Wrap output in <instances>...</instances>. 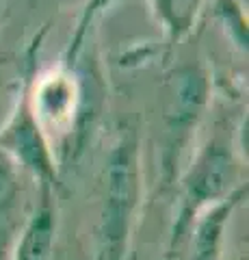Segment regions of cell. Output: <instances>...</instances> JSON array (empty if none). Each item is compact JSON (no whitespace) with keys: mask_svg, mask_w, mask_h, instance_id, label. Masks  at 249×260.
<instances>
[{"mask_svg":"<svg viewBox=\"0 0 249 260\" xmlns=\"http://www.w3.org/2000/svg\"><path fill=\"white\" fill-rule=\"evenodd\" d=\"M141 206V152L134 128H124L111 145L102 184L95 260H134L130 249Z\"/></svg>","mask_w":249,"mask_h":260,"instance_id":"cell-1","label":"cell"},{"mask_svg":"<svg viewBox=\"0 0 249 260\" xmlns=\"http://www.w3.org/2000/svg\"><path fill=\"white\" fill-rule=\"evenodd\" d=\"M240 184H243L240 182V165L230 141L219 135L212 137L199 150L180 182V204L169 232L167 260L180 258L197 215L208 206L226 200Z\"/></svg>","mask_w":249,"mask_h":260,"instance_id":"cell-2","label":"cell"},{"mask_svg":"<svg viewBox=\"0 0 249 260\" xmlns=\"http://www.w3.org/2000/svg\"><path fill=\"white\" fill-rule=\"evenodd\" d=\"M0 152L9 154L22 169L37 178L39 184L57 186L59 172L54 154L50 150V143L46 139V133L42 128L35 107H33V93L26 85L22 93V100L18 102V109L7 121V126L0 130Z\"/></svg>","mask_w":249,"mask_h":260,"instance_id":"cell-3","label":"cell"},{"mask_svg":"<svg viewBox=\"0 0 249 260\" xmlns=\"http://www.w3.org/2000/svg\"><path fill=\"white\" fill-rule=\"evenodd\" d=\"M206 95V83L204 76L197 72H189V74L180 76V89L175 95V107L173 113H169V121H167V145L163 152V178L165 184H171L173 178L178 176L182 150L189 141V133L195 126L199 117V109H202Z\"/></svg>","mask_w":249,"mask_h":260,"instance_id":"cell-4","label":"cell"},{"mask_svg":"<svg viewBox=\"0 0 249 260\" xmlns=\"http://www.w3.org/2000/svg\"><path fill=\"white\" fill-rule=\"evenodd\" d=\"M245 198H247V184H240L226 200L202 210L191 225V232L178 260H221L226 225L230 223L232 213Z\"/></svg>","mask_w":249,"mask_h":260,"instance_id":"cell-5","label":"cell"},{"mask_svg":"<svg viewBox=\"0 0 249 260\" xmlns=\"http://www.w3.org/2000/svg\"><path fill=\"white\" fill-rule=\"evenodd\" d=\"M57 228L59 217L54 204V189L48 184H39V202L22 225L11 260H52Z\"/></svg>","mask_w":249,"mask_h":260,"instance_id":"cell-6","label":"cell"},{"mask_svg":"<svg viewBox=\"0 0 249 260\" xmlns=\"http://www.w3.org/2000/svg\"><path fill=\"white\" fill-rule=\"evenodd\" d=\"M152 3H154L156 18L169 32V39L178 42L195 26L204 0H152Z\"/></svg>","mask_w":249,"mask_h":260,"instance_id":"cell-7","label":"cell"},{"mask_svg":"<svg viewBox=\"0 0 249 260\" xmlns=\"http://www.w3.org/2000/svg\"><path fill=\"white\" fill-rule=\"evenodd\" d=\"M20 195V182L9 158L0 156V232L9 228L15 202Z\"/></svg>","mask_w":249,"mask_h":260,"instance_id":"cell-8","label":"cell"},{"mask_svg":"<svg viewBox=\"0 0 249 260\" xmlns=\"http://www.w3.org/2000/svg\"><path fill=\"white\" fill-rule=\"evenodd\" d=\"M134 260H136V258H134Z\"/></svg>","mask_w":249,"mask_h":260,"instance_id":"cell-9","label":"cell"}]
</instances>
